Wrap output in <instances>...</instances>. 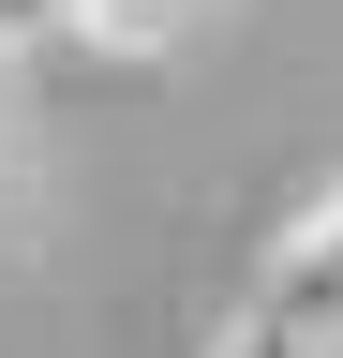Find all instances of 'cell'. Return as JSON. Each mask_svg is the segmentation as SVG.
<instances>
[{
	"label": "cell",
	"mask_w": 343,
	"mask_h": 358,
	"mask_svg": "<svg viewBox=\"0 0 343 358\" xmlns=\"http://www.w3.org/2000/svg\"><path fill=\"white\" fill-rule=\"evenodd\" d=\"M254 313H269V329H298V343H328V329H343V179H328V194L284 224L269 299H254Z\"/></svg>",
	"instance_id": "6da1fadb"
},
{
	"label": "cell",
	"mask_w": 343,
	"mask_h": 358,
	"mask_svg": "<svg viewBox=\"0 0 343 358\" xmlns=\"http://www.w3.org/2000/svg\"><path fill=\"white\" fill-rule=\"evenodd\" d=\"M194 15H209V0H60V30H75V45H105V60H164Z\"/></svg>",
	"instance_id": "7a4b0ae2"
},
{
	"label": "cell",
	"mask_w": 343,
	"mask_h": 358,
	"mask_svg": "<svg viewBox=\"0 0 343 358\" xmlns=\"http://www.w3.org/2000/svg\"><path fill=\"white\" fill-rule=\"evenodd\" d=\"M224 358H298V329H269V313H254V329H239Z\"/></svg>",
	"instance_id": "3957f363"
}]
</instances>
